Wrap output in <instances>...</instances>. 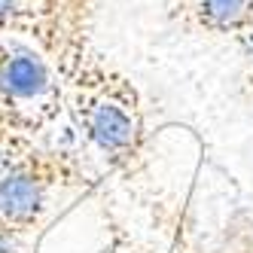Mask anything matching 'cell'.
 Here are the masks:
<instances>
[{
    "label": "cell",
    "mask_w": 253,
    "mask_h": 253,
    "mask_svg": "<svg viewBox=\"0 0 253 253\" xmlns=\"http://www.w3.org/2000/svg\"><path fill=\"white\" fill-rule=\"evenodd\" d=\"M88 186L92 174L74 147L37 143L0 171V238L31 241L67 195Z\"/></svg>",
    "instance_id": "cell-2"
},
{
    "label": "cell",
    "mask_w": 253,
    "mask_h": 253,
    "mask_svg": "<svg viewBox=\"0 0 253 253\" xmlns=\"http://www.w3.org/2000/svg\"><path fill=\"white\" fill-rule=\"evenodd\" d=\"M238 49H241V88H244V95L253 101V31L247 34V37L238 40Z\"/></svg>",
    "instance_id": "cell-8"
},
{
    "label": "cell",
    "mask_w": 253,
    "mask_h": 253,
    "mask_svg": "<svg viewBox=\"0 0 253 253\" xmlns=\"http://www.w3.org/2000/svg\"><path fill=\"white\" fill-rule=\"evenodd\" d=\"M104 0H0V34L37 46L64 77L88 52Z\"/></svg>",
    "instance_id": "cell-3"
},
{
    "label": "cell",
    "mask_w": 253,
    "mask_h": 253,
    "mask_svg": "<svg viewBox=\"0 0 253 253\" xmlns=\"http://www.w3.org/2000/svg\"><path fill=\"white\" fill-rule=\"evenodd\" d=\"M64 107L83 143L113 177L128 180L147 165V98L125 70L101 49L61 77Z\"/></svg>",
    "instance_id": "cell-1"
},
{
    "label": "cell",
    "mask_w": 253,
    "mask_h": 253,
    "mask_svg": "<svg viewBox=\"0 0 253 253\" xmlns=\"http://www.w3.org/2000/svg\"><path fill=\"white\" fill-rule=\"evenodd\" d=\"M0 113L43 137L64 113V83L37 46L0 34Z\"/></svg>",
    "instance_id": "cell-4"
},
{
    "label": "cell",
    "mask_w": 253,
    "mask_h": 253,
    "mask_svg": "<svg viewBox=\"0 0 253 253\" xmlns=\"http://www.w3.org/2000/svg\"><path fill=\"white\" fill-rule=\"evenodd\" d=\"M125 253H134V250H131V247H128V250H125Z\"/></svg>",
    "instance_id": "cell-9"
},
{
    "label": "cell",
    "mask_w": 253,
    "mask_h": 253,
    "mask_svg": "<svg viewBox=\"0 0 253 253\" xmlns=\"http://www.w3.org/2000/svg\"><path fill=\"white\" fill-rule=\"evenodd\" d=\"M174 253H253V213L238 205L213 241H202L189 229H177Z\"/></svg>",
    "instance_id": "cell-6"
},
{
    "label": "cell",
    "mask_w": 253,
    "mask_h": 253,
    "mask_svg": "<svg viewBox=\"0 0 253 253\" xmlns=\"http://www.w3.org/2000/svg\"><path fill=\"white\" fill-rule=\"evenodd\" d=\"M168 19L186 34L229 37L238 43L253 31V0H165Z\"/></svg>",
    "instance_id": "cell-5"
},
{
    "label": "cell",
    "mask_w": 253,
    "mask_h": 253,
    "mask_svg": "<svg viewBox=\"0 0 253 253\" xmlns=\"http://www.w3.org/2000/svg\"><path fill=\"white\" fill-rule=\"evenodd\" d=\"M37 143H43V137L31 134L19 122H12L0 113V171H6L12 162H19L28 150L37 147Z\"/></svg>",
    "instance_id": "cell-7"
}]
</instances>
